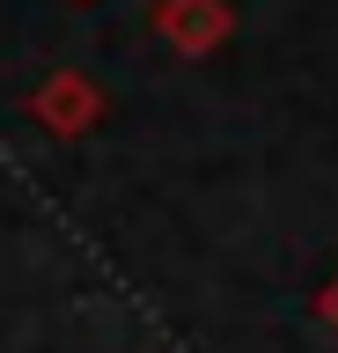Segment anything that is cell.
I'll use <instances>...</instances> for the list:
<instances>
[{"label":"cell","mask_w":338,"mask_h":353,"mask_svg":"<svg viewBox=\"0 0 338 353\" xmlns=\"http://www.w3.org/2000/svg\"><path fill=\"white\" fill-rule=\"evenodd\" d=\"M37 110H45V125H59V132H74V125H89V110H96V96L81 81H52L45 96H37Z\"/></svg>","instance_id":"obj_1"},{"label":"cell","mask_w":338,"mask_h":353,"mask_svg":"<svg viewBox=\"0 0 338 353\" xmlns=\"http://www.w3.org/2000/svg\"><path fill=\"white\" fill-rule=\"evenodd\" d=\"M324 316H331V324H338V287H331V294H324Z\"/></svg>","instance_id":"obj_2"}]
</instances>
